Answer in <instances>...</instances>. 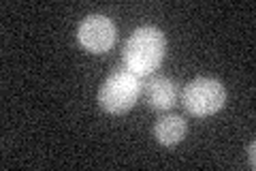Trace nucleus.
Segmentation results:
<instances>
[{"mask_svg": "<svg viewBox=\"0 0 256 171\" xmlns=\"http://www.w3.org/2000/svg\"><path fill=\"white\" fill-rule=\"evenodd\" d=\"M156 139L162 145H175L184 139L186 135V120L182 116H164L156 122L154 126Z\"/></svg>", "mask_w": 256, "mask_h": 171, "instance_id": "nucleus-6", "label": "nucleus"}, {"mask_svg": "<svg viewBox=\"0 0 256 171\" xmlns=\"http://www.w3.org/2000/svg\"><path fill=\"white\" fill-rule=\"evenodd\" d=\"M182 103L188 113L196 118H207L218 113L226 103V90L214 77H196L184 88Z\"/></svg>", "mask_w": 256, "mask_h": 171, "instance_id": "nucleus-3", "label": "nucleus"}, {"mask_svg": "<svg viewBox=\"0 0 256 171\" xmlns=\"http://www.w3.org/2000/svg\"><path fill=\"white\" fill-rule=\"evenodd\" d=\"M116 24L105 15H88L77 28L79 43L92 54L109 52L116 43Z\"/></svg>", "mask_w": 256, "mask_h": 171, "instance_id": "nucleus-4", "label": "nucleus"}, {"mask_svg": "<svg viewBox=\"0 0 256 171\" xmlns=\"http://www.w3.org/2000/svg\"><path fill=\"white\" fill-rule=\"evenodd\" d=\"M143 92H146V101L150 103V107H154L158 111L171 109L173 105L178 103V96H180L175 81L164 75L150 77L146 88H143Z\"/></svg>", "mask_w": 256, "mask_h": 171, "instance_id": "nucleus-5", "label": "nucleus"}, {"mask_svg": "<svg viewBox=\"0 0 256 171\" xmlns=\"http://www.w3.org/2000/svg\"><path fill=\"white\" fill-rule=\"evenodd\" d=\"M166 39L156 26H141L132 32L122 50V60L126 71L139 77L152 75L164 60Z\"/></svg>", "mask_w": 256, "mask_h": 171, "instance_id": "nucleus-1", "label": "nucleus"}, {"mask_svg": "<svg viewBox=\"0 0 256 171\" xmlns=\"http://www.w3.org/2000/svg\"><path fill=\"white\" fill-rule=\"evenodd\" d=\"M254 150H256V143L252 141L250 148H248V158H250V167H252V169L256 167V162H254Z\"/></svg>", "mask_w": 256, "mask_h": 171, "instance_id": "nucleus-7", "label": "nucleus"}, {"mask_svg": "<svg viewBox=\"0 0 256 171\" xmlns=\"http://www.w3.org/2000/svg\"><path fill=\"white\" fill-rule=\"evenodd\" d=\"M143 92L141 77L134 75L130 71H118L102 81L98 90V103L111 116H122L128 109L134 107Z\"/></svg>", "mask_w": 256, "mask_h": 171, "instance_id": "nucleus-2", "label": "nucleus"}]
</instances>
